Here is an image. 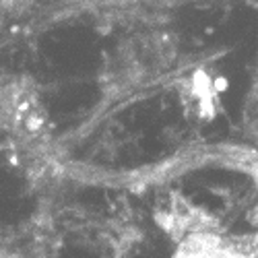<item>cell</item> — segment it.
<instances>
[{
	"label": "cell",
	"instance_id": "obj_1",
	"mask_svg": "<svg viewBox=\"0 0 258 258\" xmlns=\"http://www.w3.org/2000/svg\"><path fill=\"white\" fill-rule=\"evenodd\" d=\"M178 58L174 37L159 31L131 35L116 50L112 62V85L120 91H137L147 83L161 77Z\"/></svg>",
	"mask_w": 258,
	"mask_h": 258
},
{
	"label": "cell",
	"instance_id": "obj_2",
	"mask_svg": "<svg viewBox=\"0 0 258 258\" xmlns=\"http://www.w3.org/2000/svg\"><path fill=\"white\" fill-rule=\"evenodd\" d=\"M171 258H256V254L252 233L231 235L211 223L178 238Z\"/></svg>",
	"mask_w": 258,
	"mask_h": 258
},
{
	"label": "cell",
	"instance_id": "obj_3",
	"mask_svg": "<svg viewBox=\"0 0 258 258\" xmlns=\"http://www.w3.org/2000/svg\"><path fill=\"white\" fill-rule=\"evenodd\" d=\"M242 131L246 139L258 141V56L252 71V81L242 105Z\"/></svg>",
	"mask_w": 258,
	"mask_h": 258
},
{
	"label": "cell",
	"instance_id": "obj_4",
	"mask_svg": "<svg viewBox=\"0 0 258 258\" xmlns=\"http://www.w3.org/2000/svg\"><path fill=\"white\" fill-rule=\"evenodd\" d=\"M250 171L254 174V180H256V192H258V163L250 165ZM252 221L258 225V205H256V211H254V215H252Z\"/></svg>",
	"mask_w": 258,
	"mask_h": 258
}]
</instances>
